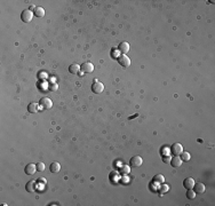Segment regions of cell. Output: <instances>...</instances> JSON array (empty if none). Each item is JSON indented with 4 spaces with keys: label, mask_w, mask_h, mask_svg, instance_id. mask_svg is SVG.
Returning <instances> with one entry per match:
<instances>
[{
    "label": "cell",
    "mask_w": 215,
    "mask_h": 206,
    "mask_svg": "<svg viewBox=\"0 0 215 206\" xmlns=\"http://www.w3.org/2000/svg\"><path fill=\"white\" fill-rule=\"evenodd\" d=\"M33 12H31L30 9H25V11H23L22 12V14H21V19H22V21L23 22H25V23H29V22H31L32 21V19H33Z\"/></svg>",
    "instance_id": "1"
},
{
    "label": "cell",
    "mask_w": 215,
    "mask_h": 206,
    "mask_svg": "<svg viewBox=\"0 0 215 206\" xmlns=\"http://www.w3.org/2000/svg\"><path fill=\"white\" fill-rule=\"evenodd\" d=\"M92 90H93L94 94H101V93H103V90H104V85H103L101 81L95 80L94 84L92 85Z\"/></svg>",
    "instance_id": "2"
},
{
    "label": "cell",
    "mask_w": 215,
    "mask_h": 206,
    "mask_svg": "<svg viewBox=\"0 0 215 206\" xmlns=\"http://www.w3.org/2000/svg\"><path fill=\"white\" fill-rule=\"evenodd\" d=\"M118 63L124 68H128L130 65V60L126 54H122V55L118 56Z\"/></svg>",
    "instance_id": "3"
},
{
    "label": "cell",
    "mask_w": 215,
    "mask_h": 206,
    "mask_svg": "<svg viewBox=\"0 0 215 206\" xmlns=\"http://www.w3.org/2000/svg\"><path fill=\"white\" fill-rule=\"evenodd\" d=\"M80 70L85 73H91L94 71V65L91 63V62H85L80 65Z\"/></svg>",
    "instance_id": "4"
},
{
    "label": "cell",
    "mask_w": 215,
    "mask_h": 206,
    "mask_svg": "<svg viewBox=\"0 0 215 206\" xmlns=\"http://www.w3.org/2000/svg\"><path fill=\"white\" fill-rule=\"evenodd\" d=\"M171 151H172L173 155L179 156V155H181L183 152V147H182L181 143H174L172 146V148H171Z\"/></svg>",
    "instance_id": "5"
},
{
    "label": "cell",
    "mask_w": 215,
    "mask_h": 206,
    "mask_svg": "<svg viewBox=\"0 0 215 206\" xmlns=\"http://www.w3.org/2000/svg\"><path fill=\"white\" fill-rule=\"evenodd\" d=\"M129 164H130L132 167H140V166L143 164V159H142V157H140V156H134L133 158H130Z\"/></svg>",
    "instance_id": "6"
},
{
    "label": "cell",
    "mask_w": 215,
    "mask_h": 206,
    "mask_svg": "<svg viewBox=\"0 0 215 206\" xmlns=\"http://www.w3.org/2000/svg\"><path fill=\"white\" fill-rule=\"evenodd\" d=\"M40 106L44 108V109H50L52 107H53V102H52V100L49 98V97H42L41 100H40Z\"/></svg>",
    "instance_id": "7"
},
{
    "label": "cell",
    "mask_w": 215,
    "mask_h": 206,
    "mask_svg": "<svg viewBox=\"0 0 215 206\" xmlns=\"http://www.w3.org/2000/svg\"><path fill=\"white\" fill-rule=\"evenodd\" d=\"M25 174H28V175H33L36 172H37V165H34V164H28L26 166H25Z\"/></svg>",
    "instance_id": "8"
},
{
    "label": "cell",
    "mask_w": 215,
    "mask_h": 206,
    "mask_svg": "<svg viewBox=\"0 0 215 206\" xmlns=\"http://www.w3.org/2000/svg\"><path fill=\"white\" fill-rule=\"evenodd\" d=\"M193 189H194V192L196 193H199V195H201V193H204L205 192V190H206V187H205V184L204 183H201V182H199V183H194V185H193Z\"/></svg>",
    "instance_id": "9"
},
{
    "label": "cell",
    "mask_w": 215,
    "mask_h": 206,
    "mask_svg": "<svg viewBox=\"0 0 215 206\" xmlns=\"http://www.w3.org/2000/svg\"><path fill=\"white\" fill-rule=\"evenodd\" d=\"M182 163H183V161H182L181 157H179V156H174V157L171 159V164H172V166H173V167H175V168L181 167Z\"/></svg>",
    "instance_id": "10"
},
{
    "label": "cell",
    "mask_w": 215,
    "mask_h": 206,
    "mask_svg": "<svg viewBox=\"0 0 215 206\" xmlns=\"http://www.w3.org/2000/svg\"><path fill=\"white\" fill-rule=\"evenodd\" d=\"M118 51H119V52H121L122 54H126V53L129 51V44H128V43H126V41L120 43V44H119V46H118Z\"/></svg>",
    "instance_id": "11"
},
{
    "label": "cell",
    "mask_w": 215,
    "mask_h": 206,
    "mask_svg": "<svg viewBox=\"0 0 215 206\" xmlns=\"http://www.w3.org/2000/svg\"><path fill=\"white\" fill-rule=\"evenodd\" d=\"M183 185H184V188H187V189H193L194 180H193L192 177H187V179L183 181Z\"/></svg>",
    "instance_id": "12"
},
{
    "label": "cell",
    "mask_w": 215,
    "mask_h": 206,
    "mask_svg": "<svg viewBox=\"0 0 215 206\" xmlns=\"http://www.w3.org/2000/svg\"><path fill=\"white\" fill-rule=\"evenodd\" d=\"M69 71H70V73H72V74H78L79 73V71H80V65L79 64H71L70 66H69Z\"/></svg>",
    "instance_id": "13"
},
{
    "label": "cell",
    "mask_w": 215,
    "mask_h": 206,
    "mask_svg": "<svg viewBox=\"0 0 215 206\" xmlns=\"http://www.w3.org/2000/svg\"><path fill=\"white\" fill-rule=\"evenodd\" d=\"M38 109H39V106H38V103H30V104L28 106V111L30 114H34V112H38Z\"/></svg>",
    "instance_id": "14"
},
{
    "label": "cell",
    "mask_w": 215,
    "mask_h": 206,
    "mask_svg": "<svg viewBox=\"0 0 215 206\" xmlns=\"http://www.w3.org/2000/svg\"><path fill=\"white\" fill-rule=\"evenodd\" d=\"M25 188H26V191H28V192H34V191H36V182H34L33 180L29 181V182L26 183Z\"/></svg>",
    "instance_id": "15"
},
{
    "label": "cell",
    "mask_w": 215,
    "mask_h": 206,
    "mask_svg": "<svg viewBox=\"0 0 215 206\" xmlns=\"http://www.w3.org/2000/svg\"><path fill=\"white\" fill-rule=\"evenodd\" d=\"M50 172L52 173H57V172H60V169H61V165H60V163H57V161H53L52 164H50Z\"/></svg>",
    "instance_id": "16"
},
{
    "label": "cell",
    "mask_w": 215,
    "mask_h": 206,
    "mask_svg": "<svg viewBox=\"0 0 215 206\" xmlns=\"http://www.w3.org/2000/svg\"><path fill=\"white\" fill-rule=\"evenodd\" d=\"M45 15V9L42 7H36L34 8V16L37 17H44Z\"/></svg>",
    "instance_id": "17"
},
{
    "label": "cell",
    "mask_w": 215,
    "mask_h": 206,
    "mask_svg": "<svg viewBox=\"0 0 215 206\" xmlns=\"http://www.w3.org/2000/svg\"><path fill=\"white\" fill-rule=\"evenodd\" d=\"M153 181H155L156 183L163 184V183H164V181H165V177H164V175H163V174H157V175L153 177Z\"/></svg>",
    "instance_id": "18"
},
{
    "label": "cell",
    "mask_w": 215,
    "mask_h": 206,
    "mask_svg": "<svg viewBox=\"0 0 215 206\" xmlns=\"http://www.w3.org/2000/svg\"><path fill=\"white\" fill-rule=\"evenodd\" d=\"M190 158H191V156H190L189 152L183 151V152L181 154V159H182V161H188V160H190Z\"/></svg>",
    "instance_id": "19"
},
{
    "label": "cell",
    "mask_w": 215,
    "mask_h": 206,
    "mask_svg": "<svg viewBox=\"0 0 215 206\" xmlns=\"http://www.w3.org/2000/svg\"><path fill=\"white\" fill-rule=\"evenodd\" d=\"M169 190V187H168V184H163L160 188H159V191H160V193L161 195H164V193H166L167 191Z\"/></svg>",
    "instance_id": "20"
},
{
    "label": "cell",
    "mask_w": 215,
    "mask_h": 206,
    "mask_svg": "<svg viewBox=\"0 0 215 206\" xmlns=\"http://www.w3.org/2000/svg\"><path fill=\"white\" fill-rule=\"evenodd\" d=\"M187 197H188L189 199H193V198L196 197V192H194V190H192V189H188Z\"/></svg>",
    "instance_id": "21"
},
{
    "label": "cell",
    "mask_w": 215,
    "mask_h": 206,
    "mask_svg": "<svg viewBox=\"0 0 215 206\" xmlns=\"http://www.w3.org/2000/svg\"><path fill=\"white\" fill-rule=\"evenodd\" d=\"M36 165H37V171H39V172L45 171V164H44V163H38V164H36Z\"/></svg>",
    "instance_id": "22"
},
{
    "label": "cell",
    "mask_w": 215,
    "mask_h": 206,
    "mask_svg": "<svg viewBox=\"0 0 215 206\" xmlns=\"http://www.w3.org/2000/svg\"><path fill=\"white\" fill-rule=\"evenodd\" d=\"M120 172H121L122 174H128V173L130 172V168H129L128 166H122L121 169H120Z\"/></svg>",
    "instance_id": "23"
},
{
    "label": "cell",
    "mask_w": 215,
    "mask_h": 206,
    "mask_svg": "<svg viewBox=\"0 0 215 206\" xmlns=\"http://www.w3.org/2000/svg\"><path fill=\"white\" fill-rule=\"evenodd\" d=\"M57 88H58V86H57L56 84H52V85L49 86V89H50V90H56Z\"/></svg>",
    "instance_id": "24"
},
{
    "label": "cell",
    "mask_w": 215,
    "mask_h": 206,
    "mask_svg": "<svg viewBox=\"0 0 215 206\" xmlns=\"http://www.w3.org/2000/svg\"><path fill=\"white\" fill-rule=\"evenodd\" d=\"M171 159H172V158H171L169 156L164 157V161H165V163H167V164H169V163H171Z\"/></svg>",
    "instance_id": "25"
},
{
    "label": "cell",
    "mask_w": 215,
    "mask_h": 206,
    "mask_svg": "<svg viewBox=\"0 0 215 206\" xmlns=\"http://www.w3.org/2000/svg\"><path fill=\"white\" fill-rule=\"evenodd\" d=\"M39 182H41V183H46V180L42 179V177H40V179H39Z\"/></svg>",
    "instance_id": "26"
}]
</instances>
